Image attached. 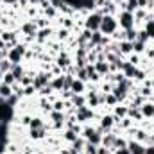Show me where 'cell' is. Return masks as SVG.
<instances>
[{"label": "cell", "mask_w": 154, "mask_h": 154, "mask_svg": "<svg viewBox=\"0 0 154 154\" xmlns=\"http://www.w3.org/2000/svg\"><path fill=\"white\" fill-rule=\"evenodd\" d=\"M72 90H74L75 93H81V91L84 90V84H82V81H74V82H72Z\"/></svg>", "instance_id": "cell-11"}, {"label": "cell", "mask_w": 154, "mask_h": 154, "mask_svg": "<svg viewBox=\"0 0 154 154\" xmlns=\"http://www.w3.org/2000/svg\"><path fill=\"white\" fill-rule=\"evenodd\" d=\"M111 124H113V118L111 116H104L102 118V127H111Z\"/></svg>", "instance_id": "cell-21"}, {"label": "cell", "mask_w": 154, "mask_h": 154, "mask_svg": "<svg viewBox=\"0 0 154 154\" xmlns=\"http://www.w3.org/2000/svg\"><path fill=\"white\" fill-rule=\"evenodd\" d=\"M129 152L131 154H145V149H143L138 142H131V143H129Z\"/></svg>", "instance_id": "cell-7"}, {"label": "cell", "mask_w": 154, "mask_h": 154, "mask_svg": "<svg viewBox=\"0 0 154 154\" xmlns=\"http://www.w3.org/2000/svg\"><path fill=\"white\" fill-rule=\"evenodd\" d=\"M0 77H2V70H0Z\"/></svg>", "instance_id": "cell-42"}, {"label": "cell", "mask_w": 154, "mask_h": 154, "mask_svg": "<svg viewBox=\"0 0 154 154\" xmlns=\"http://www.w3.org/2000/svg\"><path fill=\"white\" fill-rule=\"evenodd\" d=\"M11 68V65H9V61H2V65H0V70L2 72H7Z\"/></svg>", "instance_id": "cell-25"}, {"label": "cell", "mask_w": 154, "mask_h": 154, "mask_svg": "<svg viewBox=\"0 0 154 154\" xmlns=\"http://www.w3.org/2000/svg\"><path fill=\"white\" fill-rule=\"evenodd\" d=\"M127 39H129V41H133V39H136V32H134L133 29H129V31H127Z\"/></svg>", "instance_id": "cell-26"}, {"label": "cell", "mask_w": 154, "mask_h": 154, "mask_svg": "<svg viewBox=\"0 0 154 154\" xmlns=\"http://www.w3.org/2000/svg\"><path fill=\"white\" fill-rule=\"evenodd\" d=\"M131 48H133V43L131 41H124L122 43V52H131Z\"/></svg>", "instance_id": "cell-20"}, {"label": "cell", "mask_w": 154, "mask_h": 154, "mask_svg": "<svg viewBox=\"0 0 154 154\" xmlns=\"http://www.w3.org/2000/svg\"><path fill=\"white\" fill-rule=\"evenodd\" d=\"M122 68H124V72H125V75L129 77V75H134V65H131V63H124L122 65Z\"/></svg>", "instance_id": "cell-10"}, {"label": "cell", "mask_w": 154, "mask_h": 154, "mask_svg": "<svg viewBox=\"0 0 154 154\" xmlns=\"http://www.w3.org/2000/svg\"><path fill=\"white\" fill-rule=\"evenodd\" d=\"M79 79H81V81L88 79V77H86V70H79Z\"/></svg>", "instance_id": "cell-31"}, {"label": "cell", "mask_w": 154, "mask_h": 154, "mask_svg": "<svg viewBox=\"0 0 154 154\" xmlns=\"http://www.w3.org/2000/svg\"><path fill=\"white\" fill-rule=\"evenodd\" d=\"M9 93H11V86L0 84V97H9Z\"/></svg>", "instance_id": "cell-13"}, {"label": "cell", "mask_w": 154, "mask_h": 154, "mask_svg": "<svg viewBox=\"0 0 154 154\" xmlns=\"http://www.w3.org/2000/svg\"><path fill=\"white\" fill-rule=\"evenodd\" d=\"M133 48H136V50H143V45H142V41H136V43H133Z\"/></svg>", "instance_id": "cell-30"}, {"label": "cell", "mask_w": 154, "mask_h": 154, "mask_svg": "<svg viewBox=\"0 0 154 154\" xmlns=\"http://www.w3.org/2000/svg\"><path fill=\"white\" fill-rule=\"evenodd\" d=\"M97 154H106V151H104V149H100V151H97Z\"/></svg>", "instance_id": "cell-40"}, {"label": "cell", "mask_w": 154, "mask_h": 154, "mask_svg": "<svg viewBox=\"0 0 154 154\" xmlns=\"http://www.w3.org/2000/svg\"><path fill=\"white\" fill-rule=\"evenodd\" d=\"M145 154H154V147H149V149H145Z\"/></svg>", "instance_id": "cell-36"}, {"label": "cell", "mask_w": 154, "mask_h": 154, "mask_svg": "<svg viewBox=\"0 0 154 154\" xmlns=\"http://www.w3.org/2000/svg\"><path fill=\"white\" fill-rule=\"evenodd\" d=\"M59 65H61V66H66V65H68V57H66V56H61V57H59Z\"/></svg>", "instance_id": "cell-27"}, {"label": "cell", "mask_w": 154, "mask_h": 154, "mask_svg": "<svg viewBox=\"0 0 154 154\" xmlns=\"http://www.w3.org/2000/svg\"><path fill=\"white\" fill-rule=\"evenodd\" d=\"M91 45H95V43H100V41H104V39L100 38V34H99V32H97V31H95V32H93V34H91Z\"/></svg>", "instance_id": "cell-18"}, {"label": "cell", "mask_w": 154, "mask_h": 154, "mask_svg": "<svg viewBox=\"0 0 154 154\" xmlns=\"http://www.w3.org/2000/svg\"><path fill=\"white\" fill-rule=\"evenodd\" d=\"M116 154H131V152H129V149H124V147H122V149H120Z\"/></svg>", "instance_id": "cell-32"}, {"label": "cell", "mask_w": 154, "mask_h": 154, "mask_svg": "<svg viewBox=\"0 0 154 154\" xmlns=\"http://www.w3.org/2000/svg\"><path fill=\"white\" fill-rule=\"evenodd\" d=\"M115 142V136L113 134H109L108 138H104V145H109V143H113Z\"/></svg>", "instance_id": "cell-28"}, {"label": "cell", "mask_w": 154, "mask_h": 154, "mask_svg": "<svg viewBox=\"0 0 154 154\" xmlns=\"http://www.w3.org/2000/svg\"><path fill=\"white\" fill-rule=\"evenodd\" d=\"M86 138L90 140V143H99L100 142V134L99 133H95V131H91V129H86Z\"/></svg>", "instance_id": "cell-6"}, {"label": "cell", "mask_w": 154, "mask_h": 154, "mask_svg": "<svg viewBox=\"0 0 154 154\" xmlns=\"http://www.w3.org/2000/svg\"><path fill=\"white\" fill-rule=\"evenodd\" d=\"M152 142H154V134H152Z\"/></svg>", "instance_id": "cell-43"}, {"label": "cell", "mask_w": 154, "mask_h": 154, "mask_svg": "<svg viewBox=\"0 0 154 154\" xmlns=\"http://www.w3.org/2000/svg\"><path fill=\"white\" fill-rule=\"evenodd\" d=\"M4 2H16V0H4Z\"/></svg>", "instance_id": "cell-41"}, {"label": "cell", "mask_w": 154, "mask_h": 154, "mask_svg": "<svg viewBox=\"0 0 154 154\" xmlns=\"http://www.w3.org/2000/svg\"><path fill=\"white\" fill-rule=\"evenodd\" d=\"M52 86H54V88H63V77H57V79L52 82Z\"/></svg>", "instance_id": "cell-24"}, {"label": "cell", "mask_w": 154, "mask_h": 154, "mask_svg": "<svg viewBox=\"0 0 154 154\" xmlns=\"http://www.w3.org/2000/svg\"><path fill=\"white\" fill-rule=\"evenodd\" d=\"M100 22H102V16H100L99 13H93L91 16H88V20H86V27L91 29V31H99V29H100Z\"/></svg>", "instance_id": "cell-4"}, {"label": "cell", "mask_w": 154, "mask_h": 154, "mask_svg": "<svg viewBox=\"0 0 154 154\" xmlns=\"http://www.w3.org/2000/svg\"><path fill=\"white\" fill-rule=\"evenodd\" d=\"M52 116H54V118H56V120L59 122V120H61V116H63V115H61V113H54V115H52Z\"/></svg>", "instance_id": "cell-34"}, {"label": "cell", "mask_w": 154, "mask_h": 154, "mask_svg": "<svg viewBox=\"0 0 154 154\" xmlns=\"http://www.w3.org/2000/svg\"><path fill=\"white\" fill-rule=\"evenodd\" d=\"M14 79H22V68L18 66V65H13V72H11Z\"/></svg>", "instance_id": "cell-15"}, {"label": "cell", "mask_w": 154, "mask_h": 154, "mask_svg": "<svg viewBox=\"0 0 154 154\" xmlns=\"http://www.w3.org/2000/svg\"><path fill=\"white\" fill-rule=\"evenodd\" d=\"M86 152H88V154H97V147H95L93 143H88V147H86Z\"/></svg>", "instance_id": "cell-22"}, {"label": "cell", "mask_w": 154, "mask_h": 154, "mask_svg": "<svg viewBox=\"0 0 154 154\" xmlns=\"http://www.w3.org/2000/svg\"><path fill=\"white\" fill-rule=\"evenodd\" d=\"M16 79H14V75L11 74V72H5V75H4V84H7V86H11L13 82H14Z\"/></svg>", "instance_id": "cell-12"}, {"label": "cell", "mask_w": 154, "mask_h": 154, "mask_svg": "<svg viewBox=\"0 0 154 154\" xmlns=\"http://www.w3.org/2000/svg\"><path fill=\"white\" fill-rule=\"evenodd\" d=\"M116 29V20L113 16H102V22H100V31L102 32H106V34H111V32H115Z\"/></svg>", "instance_id": "cell-2"}, {"label": "cell", "mask_w": 154, "mask_h": 154, "mask_svg": "<svg viewBox=\"0 0 154 154\" xmlns=\"http://www.w3.org/2000/svg\"><path fill=\"white\" fill-rule=\"evenodd\" d=\"M138 7V0H129V4L125 5V11H129V13H133L134 9Z\"/></svg>", "instance_id": "cell-14"}, {"label": "cell", "mask_w": 154, "mask_h": 154, "mask_svg": "<svg viewBox=\"0 0 154 154\" xmlns=\"http://www.w3.org/2000/svg\"><path fill=\"white\" fill-rule=\"evenodd\" d=\"M120 25H122L125 31L133 29V25H134V16H133V13H129V11H124V13L120 14Z\"/></svg>", "instance_id": "cell-3"}, {"label": "cell", "mask_w": 154, "mask_h": 154, "mask_svg": "<svg viewBox=\"0 0 154 154\" xmlns=\"http://www.w3.org/2000/svg\"><path fill=\"white\" fill-rule=\"evenodd\" d=\"M97 70H99L100 74H104V72H108V65H104V63H97Z\"/></svg>", "instance_id": "cell-23"}, {"label": "cell", "mask_w": 154, "mask_h": 154, "mask_svg": "<svg viewBox=\"0 0 154 154\" xmlns=\"http://www.w3.org/2000/svg\"><path fill=\"white\" fill-rule=\"evenodd\" d=\"M43 127V122L39 120V118H34L32 122H31V129H41Z\"/></svg>", "instance_id": "cell-17"}, {"label": "cell", "mask_w": 154, "mask_h": 154, "mask_svg": "<svg viewBox=\"0 0 154 154\" xmlns=\"http://www.w3.org/2000/svg\"><path fill=\"white\" fill-rule=\"evenodd\" d=\"M23 52H25V50H23V47H22V45H18V47H14V48H13V50L9 52V61H11L13 65H16V63H18V61L22 59V56H23Z\"/></svg>", "instance_id": "cell-5"}, {"label": "cell", "mask_w": 154, "mask_h": 154, "mask_svg": "<svg viewBox=\"0 0 154 154\" xmlns=\"http://www.w3.org/2000/svg\"><path fill=\"white\" fill-rule=\"evenodd\" d=\"M147 36H154V20H151L149 23H147Z\"/></svg>", "instance_id": "cell-19"}, {"label": "cell", "mask_w": 154, "mask_h": 154, "mask_svg": "<svg viewBox=\"0 0 154 154\" xmlns=\"http://www.w3.org/2000/svg\"><path fill=\"white\" fill-rule=\"evenodd\" d=\"M4 147H5V142H0V154L4 152Z\"/></svg>", "instance_id": "cell-39"}, {"label": "cell", "mask_w": 154, "mask_h": 154, "mask_svg": "<svg viewBox=\"0 0 154 154\" xmlns=\"http://www.w3.org/2000/svg\"><path fill=\"white\" fill-rule=\"evenodd\" d=\"M138 4H140V7H145V4H147V0H138Z\"/></svg>", "instance_id": "cell-38"}, {"label": "cell", "mask_w": 154, "mask_h": 154, "mask_svg": "<svg viewBox=\"0 0 154 154\" xmlns=\"http://www.w3.org/2000/svg\"><path fill=\"white\" fill-rule=\"evenodd\" d=\"M13 118V108L5 102L4 97H0V122H9Z\"/></svg>", "instance_id": "cell-1"}, {"label": "cell", "mask_w": 154, "mask_h": 154, "mask_svg": "<svg viewBox=\"0 0 154 154\" xmlns=\"http://www.w3.org/2000/svg\"><path fill=\"white\" fill-rule=\"evenodd\" d=\"M66 140H70V142H75L77 138H75V134H74L72 131H68V133H66Z\"/></svg>", "instance_id": "cell-29"}, {"label": "cell", "mask_w": 154, "mask_h": 154, "mask_svg": "<svg viewBox=\"0 0 154 154\" xmlns=\"http://www.w3.org/2000/svg\"><path fill=\"white\" fill-rule=\"evenodd\" d=\"M23 31H25L27 34H34V32H36V25H34V23H27V25L23 27Z\"/></svg>", "instance_id": "cell-16"}, {"label": "cell", "mask_w": 154, "mask_h": 154, "mask_svg": "<svg viewBox=\"0 0 154 154\" xmlns=\"http://www.w3.org/2000/svg\"><path fill=\"white\" fill-rule=\"evenodd\" d=\"M32 90H34V88H32V86H29V88L25 90V93H27V95H31V93H32Z\"/></svg>", "instance_id": "cell-37"}, {"label": "cell", "mask_w": 154, "mask_h": 154, "mask_svg": "<svg viewBox=\"0 0 154 154\" xmlns=\"http://www.w3.org/2000/svg\"><path fill=\"white\" fill-rule=\"evenodd\" d=\"M142 115L152 116L154 115V104H143L142 106Z\"/></svg>", "instance_id": "cell-9"}, {"label": "cell", "mask_w": 154, "mask_h": 154, "mask_svg": "<svg viewBox=\"0 0 154 154\" xmlns=\"http://www.w3.org/2000/svg\"><path fill=\"white\" fill-rule=\"evenodd\" d=\"M79 154H81V152H79Z\"/></svg>", "instance_id": "cell-44"}, {"label": "cell", "mask_w": 154, "mask_h": 154, "mask_svg": "<svg viewBox=\"0 0 154 154\" xmlns=\"http://www.w3.org/2000/svg\"><path fill=\"white\" fill-rule=\"evenodd\" d=\"M47 81H48V75H45V74H41L34 79V88H41L43 84H47Z\"/></svg>", "instance_id": "cell-8"}, {"label": "cell", "mask_w": 154, "mask_h": 154, "mask_svg": "<svg viewBox=\"0 0 154 154\" xmlns=\"http://www.w3.org/2000/svg\"><path fill=\"white\" fill-rule=\"evenodd\" d=\"M116 115H118V116H120V115H125V109H124V108H122V109L118 108V109H116Z\"/></svg>", "instance_id": "cell-33"}, {"label": "cell", "mask_w": 154, "mask_h": 154, "mask_svg": "<svg viewBox=\"0 0 154 154\" xmlns=\"http://www.w3.org/2000/svg\"><path fill=\"white\" fill-rule=\"evenodd\" d=\"M115 100H116V99H115V97H113V95H109V97H108V102H109V104H113Z\"/></svg>", "instance_id": "cell-35"}]
</instances>
